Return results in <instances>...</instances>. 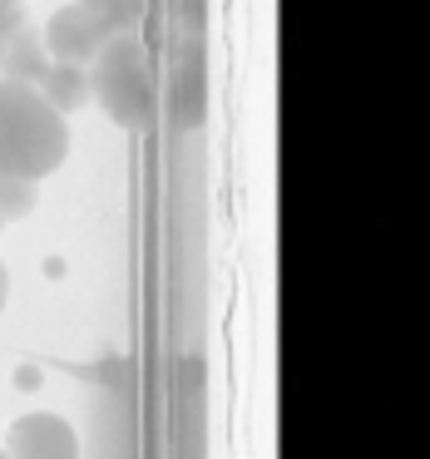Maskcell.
Segmentation results:
<instances>
[{
  "instance_id": "cell-1",
  "label": "cell",
  "mask_w": 430,
  "mask_h": 459,
  "mask_svg": "<svg viewBox=\"0 0 430 459\" xmlns=\"http://www.w3.org/2000/svg\"><path fill=\"white\" fill-rule=\"evenodd\" d=\"M70 153V124L35 84L0 80V178H50Z\"/></svg>"
},
{
  "instance_id": "cell-2",
  "label": "cell",
  "mask_w": 430,
  "mask_h": 459,
  "mask_svg": "<svg viewBox=\"0 0 430 459\" xmlns=\"http://www.w3.org/2000/svg\"><path fill=\"white\" fill-rule=\"evenodd\" d=\"M90 100L119 129H149L159 119V84H154L149 50L134 30H114L90 60Z\"/></svg>"
},
{
  "instance_id": "cell-3",
  "label": "cell",
  "mask_w": 430,
  "mask_h": 459,
  "mask_svg": "<svg viewBox=\"0 0 430 459\" xmlns=\"http://www.w3.org/2000/svg\"><path fill=\"white\" fill-rule=\"evenodd\" d=\"M5 455L11 459H80V435L70 420L50 415V410H31L11 425L5 435Z\"/></svg>"
},
{
  "instance_id": "cell-4",
  "label": "cell",
  "mask_w": 430,
  "mask_h": 459,
  "mask_svg": "<svg viewBox=\"0 0 430 459\" xmlns=\"http://www.w3.org/2000/svg\"><path fill=\"white\" fill-rule=\"evenodd\" d=\"M45 55L50 60H65V65H90L94 55H100V45L110 40V30H104L100 21H94L84 5H65V11L50 15V25H45Z\"/></svg>"
},
{
  "instance_id": "cell-5",
  "label": "cell",
  "mask_w": 430,
  "mask_h": 459,
  "mask_svg": "<svg viewBox=\"0 0 430 459\" xmlns=\"http://www.w3.org/2000/svg\"><path fill=\"white\" fill-rule=\"evenodd\" d=\"M50 70V55H45V40L21 25L0 40V80H15V84H40V74Z\"/></svg>"
},
{
  "instance_id": "cell-6",
  "label": "cell",
  "mask_w": 430,
  "mask_h": 459,
  "mask_svg": "<svg viewBox=\"0 0 430 459\" xmlns=\"http://www.w3.org/2000/svg\"><path fill=\"white\" fill-rule=\"evenodd\" d=\"M35 90L45 94L55 114H80L90 104V65H65V60H50V70L40 74Z\"/></svg>"
},
{
  "instance_id": "cell-7",
  "label": "cell",
  "mask_w": 430,
  "mask_h": 459,
  "mask_svg": "<svg viewBox=\"0 0 430 459\" xmlns=\"http://www.w3.org/2000/svg\"><path fill=\"white\" fill-rule=\"evenodd\" d=\"M75 5H84V11H90L110 35L114 30H129V25L139 21V11H144V0H75Z\"/></svg>"
},
{
  "instance_id": "cell-8",
  "label": "cell",
  "mask_w": 430,
  "mask_h": 459,
  "mask_svg": "<svg viewBox=\"0 0 430 459\" xmlns=\"http://www.w3.org/2000/svg\"><path fill=\"white\" fill-rule=\"evenodd\" d=\"M31 208H35L31 178H0V222H21Z\"/></svg>"
},
{
  "instance_id": "cell-9",
  "label": "cell",
  "mask_w": 430,
  "mask_h": 459,
  "mask_svg": "<svg viewBox=\"0 0 430 459\" xmlns=\"http://www.w3.org/2000/svg\"><path fill=\"white\" fill-rule=\"evenodd\" d=\"M25 25V0H0V40Z\"/></svg>"
},
{
  "instance_id": "cell-10",
  "label": "cell",
  "mask_w": 430,
  "mask_h": 459,
  "mask_svg": "<svg viewBox=\"0 0 430 459\" xmlns=\"http://www.w3.org/2000/svg\"><path fill=\"white\" fill-rule=\"evenodd\" d=\"M5 297H11V272H5V262H0V307H5Z\"/></svg>"
},
{
  "instance_id": "cell-11",
  "label": "cell",
  "mask_w": 430,
  "mask_h": 459,
  "mask_svg": "<svg viewBox=\"0 0 430 459\" xmlns=\"http://www.w3.org/2000/svg\"><path fill=\"white\" fill-rule=\"evenodd\" d=\"M0 459H11V455H5V449H0Z\"/></svg>"
}]
</instances>
